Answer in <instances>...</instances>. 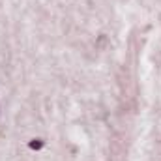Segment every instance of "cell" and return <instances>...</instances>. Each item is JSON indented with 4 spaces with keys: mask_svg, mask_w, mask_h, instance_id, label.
Returning a JSON list of instances; mask_svg holds the SVG:
<instances>
[{
    "mask_svg": "<svg viewBox=\"0 0 161 161\" xmlns=\"http://www.w3.org/2000/svg\"><path fill=\"white\" fill-rule=\"evenodd\" d=\"M45 146V141L43 139H32L30 142H28V148L30 150H41Z\"/></svg>",
    "mask_w": 161,
    "mask_h": 161,
    "instance_id": "obj_1",
    "label": "cell"
}]
</instances>
